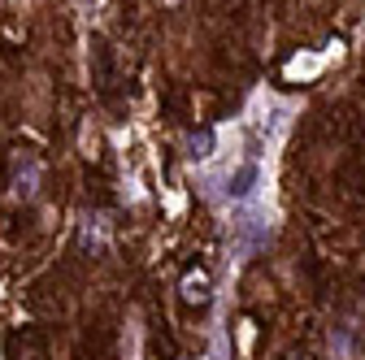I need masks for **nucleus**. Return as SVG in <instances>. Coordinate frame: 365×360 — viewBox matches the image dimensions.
<instances>
[{
    "mask_svg": "<svg viewBox=\"0 0 365 360\" xmlns=\"http://www.w3.org/2000/svg\"><path fill=\"white\" fill-rule=\"evenodd\" d=\"M209 144H213V134H209V130H200V134H192V139H187L192 157H209Z\"/></svg>",
    "mask_w": 365,
    "mask_h": 360,
    "instance_id": "4",
    "label": "nucleus"
},
{
    "mask_svg": "<svg viewBox=\"0 0 365 360\" xmlns=\"http://www.w3.org/2000/svg\"><path fill=\"white\" fill-rule=\"evenodd\" d=\"M257 183H261V165H257V161H244L235 174H226V196H231V200H244V196H252Z\"/></svg>",
    "mask_w": 365,
    "mask_h": 360,
    "instance_id": "1",
    "label": "nucleus"
},
{
    "mask_svg": "<svg viewBox=\"0 0 365 360\" xmlns=\"http://www.w3.org/2000/svg\"><path fill=\"white\" fill-rule=\"evenodd\" d=\"M182 295H187V300H200V304H205V300H209V278H205V274H192L187 282H182Z\"/></svg>",
    "mask_w": 365,
    "mask_h": 360,
    "instance_id": "3",
    "label": "nucleus"
},
{
    "mask_svg": "<svg viewBox=\"0 0 365 360\" xmlns=\"http://www.w3.org/2000/svg\"><path fill=\"white\" fill-rule=\"evenodd\" d=\"M35 183H39V161L35 157H18L14 161V191L18 196H31Z\"/></svg>",
    "mask_w": 365,
    "mask_h": 360,
    "instance_id": "2",
    "label": "nucleus"
}]
</instances>
